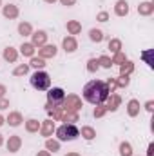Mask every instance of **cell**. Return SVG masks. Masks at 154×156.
<instances>
[{"mask_svg":"<svg viewBox=\"0 0 154 156\" xmlns=\"http://www.w3.org/2000/svg\"><path fill=\"white\" fill-rule=\"evenodd\" d=\"M82 94H83L85 102H89L93 105H98V104H103L105 98L109 96V87L103 80H91V82L85 83Z\"/></svg>","mask_w":154,"mask_h":156,"instance_id":"obj_1","label":"cell"},{"mask_svg":"<svg viewBox=\"0 0 154 156\" xmlns=\"http://www.w3.org/2000/svg\"><path fill=\"white\" fill-rule=\"evenodd\" d=\"M56 136L58 142H73L80 136V129L76 127V123H64L56 129Z\"/></svg>","mask_w":154,"mask_h":156,"instance_id":"obj_2","label":"cell"},{"mask_svg":"<svg viewBox=\"0 0 154 156\" xmlns=\"http://www.w3.org/2000/svg\"><path fill=\"white\" fill-rule=\"evenodd\" d=\"M29 82H31V85H33L37 91H47V89L51 87V76H49L45 71H42V69L35 71V73L31 75V78H29Z\"/></svg>","mask_w":154,"mask_h":156,"instance_id":"obj_3","label":"cell"},{"mask_svg":"<svg viewBox=\"0 0 154 156\" xmlns=\"http://www.w3.org/2000/svg\"><path fill=\"white\" fill-rule=\"evenodd\" d=\"M47 104H45V109L47 107H62L64 104V98H65V91L62 87H53V89H47Z\"/></svg>","mask_w":154,"mask_h":156,"instance_id":"obj_4","label":"cell"},{"mask_svg":"<svg viewBox=\"0 0 154 156\" xmlns=\"http://www.w3.org/2000/svg\"><path fill=\"white\" fill-rule=\"evenodd\" d=\"M62 109H64V113H78L82 109V98L78 94H65Z\"/></svg>","mask_w":154,"mask_h":156,"instance_id":"obj_5","label":"cell"},{"mask_svg":"<svg viewBox=\"0 0 154 156\" xmlns=\"http://www.w3.org/2000/svg\"><path fill=\"white\" fill-rule=\"evenodd\" d=\"M120 104H121V96L120 94H116V93H109V96L105 98V109L107 111H111V113H114L118 111V107H120Z\"/></svg>","mask_w":154,"mask_h":156,"instance_id":"obj_6","label":"cell"},{"mask_svg":"<svg viewBox=\"0 0 154 156\" xmlns=\"http://www.w3.org/2000/svg\"><path fill=\"white\" fill-rule=\"evenodd\" d=\"M56 53H58V47H56L54 44H45V45L38 47V56L40 58H44V60H47V58H54Z\"/></svg>","mask_w":154,"mask_h":156,"instance_id":"obj_7","label":"cell"},{"mask_svg":"<svg viewBox=\"0 0 154 156\" xmlns=\"http://www.w3.org/2000/svg\"><path fill=\"white\" fill-rule=\"evenodd\" d=\"M31 44H33L35 47H42V45H45V44H47V33L42 31V29L33 31V33H31Z\"/></svg>","mask_w":154,"mask_h":156,"instance_id":"obj_8","label":"cell"},{"mask_svg":"<svg viewBox=\"0 0 154 156\" xmlns=\"http://www.w3.org/2000/svg\"><path fill=\"white\" fill-rule=\"evenodd\" d=\"M2 15H4L5 18H9V20L16 18V16L20 15L18 5H15V4H5V5H2Z\"/></svg>","mask_w":154,"mask_h":156,"instance_id":"obj_9","label":"cell"},{"mask_svg":"<svg viewBox=\"0 0 154 156\" xmlns=\"http://www.w3.org/2000/svg\"><path fill=\"white\" fill-rule=\"evenodd\" d=\"M5 145H7V151L9 153H18L20 147H22V138L18 134H13V136H9V140H7Z\"/></svg>","mask_w":154,"mask_h":156,"instance_id":"obj_10","label":"cell"},{"mask_svg":"<svg viewBox=\"0 0 154 156\" xmlns=\"http://www.w3.org/2000/svg\"><path fill=\"white\" fill-rule=\"evenodd\" d=\"M62 47H64V51L65 53H75L78 49V42H76V38L75 37H65V38L62 40Z\"/></svg>","mask_w":154,"mask_h":156,"instance_id":"obj_11","label":"cell"},{"mask_svg":"<svg viewBox=\"0 0 154 156\" xmlns=\"http://www.w3.org/2000/svg\"><path fill=\"white\" fill-rule=\"evenodd\" d=\"M53 131H54V122L49 118V120H44L42 123H40V134L42 136H45V138H49L51 134H53Z\"/></svg>","mask_w":154,"mask_h":156,"instance_id":"obj_12","label":"cell"},{"mask_svg":"<svg viewBox=\"0 0 154 156\" xmlns=\"http://www.w3.org/2000/svg\"><path fill=\"white\" fill-rule=\"evenodd\" d=\"M127 115L131 118H134V116L140 115V102H138L136 98H132V100L127 102Z\"/></svg>","mask_w":154,"mask_h":156,"instance_id":"obj_13","label":"cell"},{"mask_svg":"<svg viewBox=\"0 0 154 156\" xmlns=\"http://www.w3.org/2000/svg\"><path fill=\"white\" fill-rule=\"evenodd\" d=\"M114 13H116V16H127L129 15V4H127V0H118L116 2Z\"/></svg>","mask_w":154,"mask_h":156,"instance_id":"obj_14","label":"cell"},{"mask_svg":"<svg viewBox=\"0 0 154 156\" xmlns=\"http://www.w3.org/2000/svg\"><path fill=\"white\" fill-rule=\"evenodd\" d=\"M5 122H7L11 127H18V125L24 122V118H22V115H20L18 111H11V113H9V116L5 118Z\"/></svg>","mask_w":154,"mask_h":156,"instance_id":"obj_15","label":"cell"},{"mask_svg":"<svg viewBox=\"0 0 154 156\" xmlns=\"http://www.w3.org/2000/svg\"><path fill=\"white\" fill-rule=\"evenodd\" d=\"M138 13H140L142 16H151L154 13V4L152 2H142V4L138 5Z\"/></svg>","mask_w":154,"mask_h":156,"instance_id":"obj_16","label":"cell"},{"mask_svg":"<svg viewBox=\"0 0 154 156\" xmlns=\"http://www.w3.org/2000/svg\"><path fill=\"white\" fill-rule=\"evenodd\" d=\"M4 58L7 60V62H16V58H18V51L15 49V47H11V45H7L5 49H4Z\"/></svg>","mask_w":154,"mask_h":156,"instance_id":"obj_17","label":"cell"},{"mask_svg":"<svg viewBox=\"0 0 154 156\" xmlns=\"http://www.w3.org/2000/svg\"><path fill=\"white\" fill-rule=\"evenodd\" d=\"M80 134H82L87 142H91V140H94V138H96V131H94L91 125H83V127L80 129Z\"/></svg>","mask_w":154,"mask_h":156,"instance_id":"obj_18","label":"cell"},{"mask_svg":"<svg viewBox=\"0 0 154 156\" xmlns=\"http://www.w3.org/2000/svg\"><path fill=\"white\" fill-rule=\"evenodd\" d=\"M45 111L49 113V116H51L53 122H60L62 116H64V109H62V107H47Z\"/></svg>","mask_w":154,"mask_h":156,"instance_id":"obj_19","label":"cell"},{"mask_svg":"<svg viewBox=\"0 0 154 156\" xmlns=\"http://www.w3.org/2000/svg\"><path fill=\"white\" fill-rule=\"evenodd\" d=\"M67 31H69L71 37H73V35H80V33H82V24H80L78 20H69V22H67Z\"/></svg>","mask_w":154,"mask_h":156,"instance_id":"obj_20","label":"cell"},{"mask_svg":"<svg viewBox=\"0 0 154 156\" xmlns=\"http://www.w3.org/2000/svg\"><path fill=\"white\" fill-rule=\"evenodd\" d=\"M20 53L24 55V56H35V45L31 44V42H24L22 45H20Z\"/></svg>","mask_w":154,"mask_h":156,"instance_id":"obj_21","label":"cell"},{"mask_svg":"<svg viewBox=\"0 0 154 156\" xmlns=\"http://www.w3.org/2000/svg\"><path fill=\"white\" fill-rule=\"evenodd\" d=\"M31 33H33V27H31L29 22H20V24H18V35H22V37H31Z\"/></svg>","mask_w":154,"mask_h":156,"instance_id":"obj_22","label":"cell"},{"mask_svg":"<svg viewBox=\"0 0 154 156\" xmlns=\"http://www.w3.org/2000/svg\"><path fill=\"white\" fill-rule=\"evenodd\" d=\"M132 71H134V62H131V60H125V62L120 66V75H127V76H131Z\"/></svg>","mask_w":154,"mask_h":156,"instance_id":"obj_23","label":"cell"},{"mask_svg":"<svg viewBox=\"0 0 154 156\" xmlns=\"http://www.w3.org/2000/svg\"><path fill=\"white\" fill-rule=\"evenodd\" d=\"M26 131H27V133H38L40 131V122L35 120V118L27 120V122H26Z\"/></svg>","mask_w":154,"mask_h":156,"instance_id":"obj_24","label":"cell"},{"mask_svg":"<svg viewBox=\"0 0 154 156\" xmlns=\"http://www.w3.org/2000/svg\"><path fill=\"white\" fill-rule=\"evenodd\" d=\"M29 73V64H20L13 69V76H26Z\"/></svg>","mask_w":154,"mask_h":156,"instance_id":"obj_25","label":"cell"},{"mask_svg":"<svg viewBox=\"0 0 154 156\" xmlns=\"http://www.w3.org/2000/svg\"><path fill=\"white\" fill-rule=\"evenodd\" d=\"M45 149H47L49 153H51V151L56 153V151H60V142H58V140H53V138H47V140H45Z\"/></svg>","mask_w":154,"mask_h":156,"instance_id":"obj_26","label":"cell"},{"mask_svg":"<svg viewBox=\"0 0 154 156\" xmlns=\"http://www.w3.org/2000/svg\"><path fill=\"white\" fill-rule=\"evenodd\" d=\"M29 67H35L37 71L45 67V60L40 58V56H31V62H29Z\"/></svg>","mask_w":154,"mask_h":156,"instance_id":"obj_27","label":"cell"},{"mask_svg":"<svg viewBox=\"0 0 154 156\" xmlns=\"http://www.w3.org/2000/svg\"><path fill=\"white\" fill-rule=\"evenodd\" d=\"M129 83H131V78L127 76V75H120V76L116 78V89H125Z\"/></svg>","mask_w":154,"mask_h":156,"instance_id":"obj_28","label":"cell"},{"mask_svg":"<svg viewBox=\"0 0 154 156\" xmlns=\"http://www.w3.org/2000/svg\"><path fill=\"white\" fill-rule=\"evenodd\" d=\"M89 38L93 40V42H96V44H100L103 40V31L102 29H91L89 31Z\"/></svg>","mask_w":154,"mask_h":156,"instance_id":"obj_29","label":"cell"},{"mask_svg":"<svg viewBox=\"0 0 154 156\" xmlns=\"http://www.w3.org/2000/svg\"><path fill=\"white\" fill-rule=\"evenodd\" d=\"M120 156H132V145L129 142L120 144Z\"/></svg>","mask_w":154,"mask_h":156,"instance_id":"obj_30","label":"cell"},{"mask_svg":"<svg viewBox=\"0 0 154 156\" xmlns=\"http://www.w3.org/2000/svg\"><path fill=\"white\" fill-rule=\"evenodd\" d=\"M109 49H111L113 55L120 53V51H121V40L120 38H111L109 40Z\"/></svg>","mask_w":154,"mask_h":156,"instance_id":"obj_31","label":"cell"},{"mask_svg":"<svg viewBox=\"0 0 154 156\" xmlns=\"http://www.w3.org/2000/svg\"><path fill=\"white\" fill-rule=\"evenodd\" d=\"M96 60H98V66L103 67V69H111V66H113V62H111V58H109L107 55H102V56L96 58Z\"/></svg>","mask_w":154,"mask_h":156,"instance_id":"obj_32","label":"cell"},{"mask_svg":"<svg viewBox=\"0 0 154 156\" xmlns=\"http://www.w3.org/2000/svg\"><path fill=\"white\" fill-rule=\"evenodd\" d=\"M62 122H65V123H76V122H80V118H78V113H64V116H62Z\"/></svg>","mask_w":154,"mask_h":156,"instance_id":"obj_33","label":"cell"},{"mask_svg":"<svg viewBox=\"0 0 154 156\" xmlns=\"http://www.w3.org/2000/svg\"><path fill=\"white\" fill-rule=\"evenodd\" d=\"M105 113H107L105 105H103V104H98V105L94 107V111H93V116L94 118H102V116H105Z\"/></svg>","mask_w":154,"mask_h":156,"instance_id":"obj_34","label":"cell"},{"mask_svg":"<svg viewBox=\"0 0 154 156\" xmlns=\"http://www.w3.org/2000/svg\"><path fill=\"white\" fill-rule=\"evenodd\" d=\"M98 69H100L98 60H96V58H89V60H87V71H89V73H96Z\"/></svg>","mask_w":154,"mask_h":156,"instance_id":"obj_35","label":"cell"},{"mask_svg":"<svg viewBox=\"0 0 154 156\" xmlns=\"http://www.w3.org/2000/svg\"><path fill=\"white\" fill-rule=\"evenodd\" d=\"M125 60H127V56H125V55H123L121 51H120V53H116L114 56L111 58V62H113V64H116V66H121V64H123Z\"/></svg>","mask_w":154,"mask_h":156,"instance_id":"obj_36","label":"cell"},{"mask_svg":"<svg viewBox=\"0 0 154 156\" xmlns=\"http://www.w3.org/2000/svg\"><path fill=\"white\" fill-rule=\"evenodd\" d=\"M96 20H100V22H107V20H109V13H107V11H100L98 16H96Z\"/></svg>","mask_w":154,"mask_h":156,"instance_id":"obj_37","label":"cell"},{"mask_svg":"<svg viewBox=\"0 0 154 156\" xmlns=\"http://www.w3.org/2000/svg\"><path fill=\"white\" fill-rule=\"evenodd\" d=\"M105 83H107V87H109V93H114V89H116V78H109Z\"/></svg>","mask_w":154,"mask_h":156,"instance_id":"obj_38","label":"cell"},{"mask_svg":"<svg viewBox=\"0 0 154 156\" xmlns=\"http://www.w3.org/2000/svg\"><path fill=\"white\" fill-rule=\"evenodd\" d=\"M7 107H9V100L7 98H0V111H4Z\"/></svg>","mask_w":154,"mask_h":156,"instance_id":"obj_39","label":"cell"},{"mask_svg":"<svg viewBox=\"0 0 154 156\" xmlns=\"http://www.w3.org/2000/svg\"><path fill=\"white\" fill-rule=\"evenodd\" d=\"M5 93H7V87L4 83H0V98H5Z\"/></svg>","mask_w":154,"mask_h":156,"instance_id":"obj_40","label":"cell"},{"mask_svg":"<svg viewBox=\"0 0 154 156\" xmlns=\"http://www.w3.org/2000/svg\"><path fill=\"white\" fill-rule=\"evenodd\" d=\"M60 2H62V5H67V7H71V5L76 4V0H60Z\"/></svg>","mask_w":154,"mask_h":156,"instance_id":"obj_41","label":"cell"},{"mask_svg":"<svg viewBox=\"0 0 154 156\" xmlns=\"http://www.w3.org/2000/svg\"><path fill=\"white\" fill-rule=\"evenodd\" d=\"M145 109H147L149 113H152V109H154V102H152V100H149V102L145 104Z\"/></svg>","mask_w":154,"mask_h":156,"instance_id":"obj_42","label":"cell"},{"mask_svg":"<svg viewBox=\"0 0 154 156\" xmlns=\"http://www.w3.org/2000/svg\"><path fill=\"white\" fill-rule=\"evenodd\" d=\"M147 156H154V144H149V147H147Z\"/></svg>","mask_w":154,"mask_h":156,"instance_id":"obj_43","label":"cell"},{"mask_svg":"<svg viewBox=\"0 0 154 156\" xmlns=\"http://www.w3.org/2000/svg\"><path fill=\"white\" fill-rule=\"evenodd\" d=\"M37 156H53V154H51L49 151H38V153H37Z\"/></svg>","mask_w":154,"mask_h":156,"instance_id":"obj_44","label":"cell"},{"mask_svg":"<svg viewBox=\"0 0 154 156\" xmlns=\"http://www.w3.org/2000/svg\"><path fill=\"white\" fill-rule=\"evenodd\" d=\"M143 58H145V60L149 62V66L152 67V62H151V56H149V53H143Z\"/></svg>","mask_w":154,"mask_h":156,"instance_id":"obj_45","label":"cell"},{"mask_svg":"<svg viewBox=\"0 0 154 156\" xmlns=\"http://www.w3.org/2000/svg\"><path fill=\"white\" fill-rule=\"evenodd\" d=\"M4 123H5V118H4V116H2V115H0V127H2Z\"/></svg>","mask_w":154,"mask_h":156,"instance_id":"obj_46","label":"cell"},{"mask_svg":"<svg viewBox=\"0 0 154 156\" xmlns=\"http://www.w3.org/2000/svg\"><path fill=\"white\" fill-rule=\"evenodd\" d=\"M65 156H80V154H78V153H67Z\"/></svg>","mask_w":154,"mask_h":156,"instance_id":"obj_47","label":"cell"},{"mask_svg":"<svg viewBox=\"0 0 154 156\" xmlns=\"http://www.w3.org/2000/svg\"><path fill=\"white\" fill-rule=\"evenodd\" d=\"M2 144H4V136L0 134V147H2Z\"/></svg>","mask_w":154,"mask_h":156,"instance_id":"obj_48","label":"cell"},{"mask_svg":"<svg viewBox=\"0 0 154 156\" xmlns=\"http://www.w3.org/2000/svg\"><path fill=\"white\" fill-rule=\"evenodd\" d=\"M44 2H47V4H54L56 0H44Z\"/></svg>","mask_w":154,"mask_h":156,"instance_id":"obj_49","label":"cell"},{"mask_svg":"<svg viewBox=\"0 0 154 156\" xmlns=\"http://www.w3.org/2000/svg\"><path fill=\"white\" fill-rule=\"evenodd\" d=\"M0 7H2V0H0Z\"/></svg>","mask_w":154,"mask_h":156,"instance_id":"obj_50","label":"cell"}]
</instances>
